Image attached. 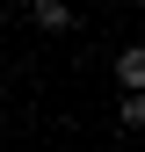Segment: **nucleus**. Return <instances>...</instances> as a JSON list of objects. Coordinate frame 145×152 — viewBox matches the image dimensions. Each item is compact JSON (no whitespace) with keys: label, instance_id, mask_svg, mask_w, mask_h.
<instances>
[{"label":"nucleus","instance_id":"1","mask_svg":"<svg viewBox=\"0 0 145 152\" xmlns=\"http://www.w3.org/2000/svg\"><path fill=\"white\" fill-rule=\"evenodd\" d=\"M29 22L44 29V36H65V29H72V7H65V0H36V7H29Z\"/></svg>","mask_w":145,"mask_h":152},{"label":"nucleus","instance_id":"3","mask_svg":"<svg viewBox=\"0 0 145 152\" xmlns=\"http://www.w3.org/2000/svg\"><path fill=\"white\" fill-rule=\"evenodd\" d=\"M116 123H123V130H145V94H138V87H123V102H116Z\"/></svg>","mask_w":145,"mask_h":152},{"label":"nucleus","instance_id":"2","mask_svg":"<svg viewBox=\"0 0 145 152\" xmlns=\"http://www.w3.org/2000/svg\"><path fill=\"white\" fill-rule=\"evenodd\" d=\"M116 87H138V94H145V44L116 51Z\"/></svg>","mask_w":145,"mask_h":152}]
</instances>
